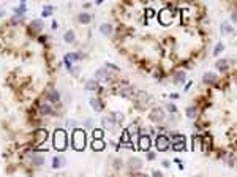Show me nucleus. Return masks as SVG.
<instances>
[{"instance_id":"obj_1","label":"nucleus","mask_w":237,"mask_h":177,"mask_svg":"<svg viewBox=\"0 0 237 177\" xmlns=\"http://www.w3.org/2000/svg\"><path fill=\"white\" fill-rule=\"evenodd\" d=\"M131 100H133V106L138 111H146L147 106L152 103V95L147 93L146 90H136Z\"/></svg>"},{"instance_id":"obj_2","label":"nucleus","mask_w":237,"mask_h":177,"mask_svg":"<svg viewBox=\"0 0 237 177\" xmlns=\"http://www.w3.org/2000/svg\"><path fill=\"white\" fill-rule=\"evenodd\" d=\"M155 147L158 152H166V150H169L171 149V139L168 135H164V133H158L157 138H155Z\"/></svg>"},{"instance_id":"obj_3","label":"nucleus","mask_w":237,"mask_h":177,"mask_svg":"<svg viewBox=\"0 0 237 177\" xmlns=\"http://www.w3.org/2000/svg\"><path fill=\"white\" fill-rule=\"evenodd\" d=\"M119 125V120H117V112H109L106 116H103L101 119V126L103 130H112Z\"/></svg>"},{"instance_id":"obj_4","label":"nucleus","mask_w":237,"mask_h":177,"mask_svg":"<svg viewBox=\"0 0 237 177\" xmlns=\"http://www.w3.org/2000/svg\"><path fill=\"white\" fill-rule=\"evenodd\" d=\"M149 120L150 122H153V123H161V122H164V119H166V111L161 108V106H157V108H153L150 112H149Z\"/></svg>"},{"instance_id":"obj_5","label":"nucleus","mask_w":237,"mask_h":177,"mask_svg":"<svg viewBox=\"0 0 237 177\" xmlns=\"http://www.w3.org/2000/svg\"><path fill=\"white\" fill-rule=\"evenodd\" d=\"M73 147L81 150L85 147V133L79 128H75L73 130Z\"/></svg>"},{"instance_id":"obj_6","label":"nucleus","mask_w":237,"mask_h":177,"mask_svg":"<svg viewBox=\"0 0 237 177\" xmlns=\"http://www.w3.org/2000/svg\"><path fill=\"white\" fill-rule=\"evenodd\" d=\"M134 92H136L134 86H131L128 82H122L120 87H119V90H117V95L122 96V98H131L134 95Z\"/></svg>"},{"instance_id":"obj_7","label":"nucleus","mask_w":237,"mask_h":177,"mask_svg":"<svg viewBox=\"0 0 237 177\" xmlns=\"http://www.w3.org/2000/svg\"><path fill=\"white\" fill-rule=\"evenodd\" d=\"M95 79H97L98 82H111L112 81V74L108 71V68H98L97 71H95Z\"/></svg>"},{"instance_id":"obj_8","label":"nucleus","mask_w":237,"mask_h":177,"mask_svg":"<svg viewBox=\"0 0 237 177\" xmlns=\"http://www.w3.org/2000/svg\"><path fill=\"white\" fill-rule=\"evenodd\" d=\"M38 114L43 116V117H47V116H54V108L49 101H40L38 103Z\"/></svg>"},{"instance_id":"obj_9","label":"nucleus","mask_w":237,"mask_h":177,"mask_svg":"<svg viewBox=\"0 0 237 177\" xmlns=\"http://www.w3.org/2000/svg\"><path fill=\"white\" fill-rule=\"evenodd\" d=\"M33 136L36 138L35 139V144H36V147L40 145V144H43L44 141H47V138H49V131H47L46 128H36L35 131H33Z\"/></svg>"},{"instance_id":"obj_10","label":"nucleus","mask_w":237,"mask_h":177,"mask_svg":"<svg viewBox=\"0 0 237 177\" xmlns=\"http://www.w3.org/2000/svg\"><path fill=\"white\" fill-rule=\"evenodd\" d=\"M127 168L130 169V172H138L141 171L142 168V160L139 157H131L128 161H127Z\"/></svg>"},{"instance_id":"obj_11","label":"nucleus","mask_w":237,"mask_h":177,"mask_svg":"<svg viewBox=\"0 0 237 177\" xmlns=\"http://www.w3.org/2000/svg\"><path fill=\"white\" fill-rule=\"evenodd\" d=\"M89 103H90V106H92V109H93L95 112H103L104 103H103V100H101L100 96H92V98L89 100Z\"/></svg>"},{"instance_id":"obj_12","label":"nucleus","mask_w":237,"mask_h":177,"mask_svg":"<svg viewBox=\"0 0 237 177\" xmlns=\"http://www.w3.org/2000/svg\"><path fill=\"white\" fill-rule=\"evenodd\" d=\"M46 101H49L51 105H57L60 101V92L57 89H49L46 92Z\"/></svg>"},{"instance_id":"obj_13","label":"nucleus","mask_w":237,"mask_h":177,"mask_svg":"<svg viewBox=\"0 0 237 177\" xmlns=\"http://www.w3.org/2000/svg\"><path fill=\"white\" fill-rule=\"evenodd\" d=\"M29 30H30V33H33V35L41 33V32H43V21H41V19H33V21L30 22V25H29Z\"/></svg>"},{"instance_id":"obj_14","label":"nucleus","mask_w":237,"mask_h":177,"mask_svg":"<svg viewBox=\"0 0 237 177\" xmlns=\"http://www.w3.org/2000/svg\"><path fill=\"white\" fill-rule=\"evenodd\" d=\"M218 81V76L217 73H213V71H206L204 76H202V82L206 86H212V84H215Z\"/></svg>"},{"instance_id":"obj_15","label":"nucleus","mask_w":237,"mask_h":177,"mask_svg":"<svg viewBox=\"0 0 237 177\" xmlns=\"http://www.w3.org/2000/svg\"><path fill=\"white\" fill-rule=\"evenodd\" d=\"M65 139H66V136H65V131L63 130H57L56 131V147L57 149H60V150H63L65 149Z\"/></svg>"},{"instance_id":"obj_16","label":"nucleus","mask_w":237,"mask_h":177,"mask_svg":"<svg viewBox=\"0 0 237 177\" xmlns=\"http://www.w3.org/2000/svg\"><path fill=\"white\" fill-rule=\"evenodd\" d=\"M185 81H186V73L183 70H179L172 74V82L176 86H182V84H185Z\"/></svg>"},{"instance_id":"obj_17","label":"nucleus","mask_w":237,"mask_h":177,"mask_svg":"<svg viewBox=\"0 0 237 177\" xmlns=\"http://www.w3.org/2000/svg\"><path fill=\"white\" fill-rule=\"evenodd\" d=\"M138 141H139V147L144 150V152L149 150L150 145H152V141H150V136H149V135H141Z\"/></svg>"},{"instance_id":"obj_18","label":"nucleus","mask_w":237,"mask_h":177,"mask_svg":"<svg viewBox=\"0 0 237 177\" xmlns=\"http://www.w3.org/2000/svg\"><path fill=\"white\" fill-rule=\"evenodd\" d=\"M100 33L109 38V37L114 33V25H112V24H109V22H104V24H101V25H100Z\"/></svg>"},{"instance_id":"obj_19","label":"nucleus","mask_w":237,"mask_h":177,"mask_svg":"<svg viewBox=\"0 0 237 177\" xmlns=\"http://www.w3.org/2000/svg\"><path fill=\"white\" fill-rule=\"evenodd\" d=\"M229 60H226V59H220V60H217L215 62V68L220 71V73H226L228 70H229Z\"/></svg>"},{"instance_id":"obj_20","label":"nucleus","mask_w":237,"mask_h":177,"mask_svg":"<svg viewBox=\"0 0 237 177\" xmlns=\"http://www.w3.org/2000/svg\"><path fill=\"white\" fill-rule=\"evenodd\" d=\"M234 32V25L229 22V21H225L221 25H220V33L221 35H231Z\"/></svg>"},{"instance_id":"obj_21","label":"nucleus","mask_w":237,"mask_h":177,"mask_svg":"<svg viewBox=\"0 0 237 177\" xmlns=\"http://www.w3.org/2000/svg\"><path fill=\"white\" fill-rule=\"evenodd\" d=\"M66 165V158L63 155H56L52 158V168L54 169H59V168H63Z\"/></svg>"},{"instance_id":"obj_22","label":"nucleus","mask_w":237,"mask_h":177,"mask_svg":"<svg viewBox=\"0 0 237 177\" xmlns=\"http://www.w3.org/2000/svg\"><path fill=\"white\" fill-rule=\"evenodd\" d=\"M92 19H93V16H92L90 13H79V14H78V22H79V24H82V25L90 24V22H92Z\"/></svg>"},{"instance_id":"obj_23","label":"nucleus","mask_w":237,"mask_h":177,"mask_svg":"<svg viewBox=\"0 0 237 177\" xmlns=\"http://www.w3.org/2000/svg\"><path fill=\"white\" fill-rule=\"evenodd\" d=\"M171 149H172V150H177V152H183V150L186 149V139L172 141V142H171Z\"/></svg>"},{"instance_id":"obj_24","label":"nucleus","mask_w":237,"mask_h":177,"mask_svg":"<svg viewBox=\"0 0 237 177\" xmlns=\"http://www.w3.org/2000/svg\"><path fill=\"white\" fill-rule=\"evenodd\" d=\"M98 86H100V82H98L97 79H89V81L85 82L84 89H85V90H89V92H93V90H97V89H98Z\"/></svg>"},{"instance_id":"obj_25","label":"nucleus","mask_w":237,"mask_h":177,"mask_svg":"<svg viewBox=\"0 0 237 177\" xmlns=\"http://www.w3.org/2000/svg\"><path fill=\"white\" fill-rule=\"evenodd\" d=\"M75 40H76V35H75V32H73V30H66V32H65V35H63V41H65L66 44L75 43Z\"/></svg>"},{"instance_id":"obj_26","label":"nucleus","mask_w":237,"mask_h":177,"mask_svg":"<svg viewBox=\"0 0 237 177\" xmlns=\"http://www.w3.org/2000/svg\"><path fill=\"white\" fill-rule=\"evenodd\" d=\"M185 116H186L188 119H196V117H198V108H196V106H188V108L185 109Z\"/></svg>"},{"instance_id":"obj_27","label":"nucleus","mask_w":237,"mask_h":177,"mask_svg":"<svg viewBox=\"0 0 237 177\" xmlns=\"http://www.w3.org/2000/svg\"><path fill=\"white\" fill-rule=\"evenodd\" d=\"M27 13V5L26 3H19L17 8H14V16H24Z\"/></svg>"},{"instance_id":"obj_28","label":"nucleus","mask_w":237,"mask_h":177,"mask_svg":"<svg viewBox=\"0 0 237 177\" xmlns=\"http://www.w3.org/2000/svg\"><path fill=\"white\" fill-rule=\"evenodd\" d=\"M63 65H65V68H66V71H68V73L71 71V68H73V65H75V62L70 59V56H68V54H65V56H63Z\"/></svg>"},{"instance_id":"obj_29","label":"nucleus","mask_w":237,"mask_h":177,"mask_svg":"<svg viewBox=\"0 0 237 177\" xmlns=\"http://www.w3.org/2000/svg\"><path fill=\"white\" fill-rule=\"evenodd\" d=\"M223 51H225V43H223V41H220V43H217V44H215V47H213V56L218 57V56L223 52Z\"/></svg>"},{"instance_id":"obj_30","label":"nucleus","mask_w":237,"mask_h":177,"mask_svg":"<svg viewBox=\"0 0 237 177\" xmlns=\"http://www.w3.org/2000/svg\"><path fill=\"white\" fill-rule=\"evenodd\" d=\"M52 13H54V7H52V5H47V7L43 8L41 16H43V17H49V16H52Z\"/></svg>"},{"instance_id":"obj_31","label":"nucleus","mask_w":237,"mask_h":177,"mask_svg":"<svg viewBox=\"0 0 237 177\" xmlns=\"http://www.w3.org/2000/svg\"><path fill=\"white\" fill-rule=\"evenodd\" d=\"M92 149H93V150H103V149H104L103 139H95V141L92 142Z\"/></svg>"},{"instance_id":"obj_32","label":"nucleus","mask_w":237,"mask_h":177,"mask_svg":"<svg viewBox=\"0 0 237 177\" xmlns=\"http://www.w3.org/2000/svg\"><path fill=\"white\" fill-rule=\"evenodd\" d=\"M68 56H70V59L73 60V62H81V60L84 59L82 52H79V51H78V52H70Z\"/></svg>"},{"instance_id":"obj_33","label":"nucleus","mask_w":237,"mask_h":177,"mask_svg":"<svg viewBox=\"0 0 237 177\" xmlns=\"http://www.w3.org/2000/svg\"><path fill=\"white\" fill-rule=\"evenodd\" d=\"M235 160V157H234V152H228V155H226V161H228V166L229 168H234V161Z\"/></svg>"},{"instance_id":"obj_34","label":"nucleus","mask_w":237,"mask_h":177,"mask_svg":"<svg viewBox=\"0 0 237 177\" xmlns=\"http://www.w3.org/2000/svg\"><path fill=\"white\" fill-rule=\"evenodd\" d=\"M122 166H123V160H122V158H114V160H112V168H114V169L119 171V169H122Z\"/></svg>"},{"instance_id":"obj_35","label":"nucleus","mask_w":237,"mask_h":177,"mask_svg":"<svg viewBox=\"0 0 237 177\" xmlns=\"http://www.w3.org/2000/svg\"><path fill=\"white\" fill-rule=\"evenodd\" d=\"M166 111H168L169 114H177L179 112V109H177V106L174 103H166Z\"/></svg>"},{"instance_id":"obj_36","label":"nucleus","mask_w":237,"mask_h":177,"mask_svg":"<svg viewBox=\"0 0 237 177\" xmlns=\"http://www.w3.org/2000/svg\"><path fill=\"white\" fill-rule=\"evenodd\" d=\"M104 66H106L108 70L115 71V73H120V66H117V65H114V63H111V62H106V63H104Z\"/></svg>"},{"instance_id":"obj_37","label":"nucleus","mask_w":237,"mask_h":177,"mask_svg":"<svg viewBox=\"0 0 237 177\" xmlns=\"http://www.w3.org/2000/svg\"><path fill=\"white\" fill-rule=\"evenodd\" d=\"M93 125H95L93 119H85V120H84V128H87V130H92V128H93Z\"/></svg>"},{"instance_id":"obj_38","label":"nucleus","mask_w":237,"mask_h":177,"mask_svg":"<svg viewBox=\"0 0 237 177\" xmlns=\"http://www.w3.org/2000/svg\"><path fill=\"white\" fill-rule=\"evenodd\" d=\"M146 157H147V160H149V161H153V160L157 158V154L149 149V150H146Z\"/></svg>"},{"instance_id":"obj_39","label":"nucleus","mask_w":237,"mask_h":177,"mask_svg":"<svg viewBox=\"0 0 237 177\" xmlns=\"http://www.w3.org/2000/svg\"><path fill=\"white\" fill-rule=\"evenodd\" d=\"M78 122L76 120H66V126H68V128H71V130H75V128H78Z\"/></svg>"},{"instance_id":"obj_40","label":"nucleus","mask_w":237,"mask_h":177,"mask_svg":"<svg viewBox=\"0 0 237 177\" xmlns=\"http://www.w3.org/2000/svg\"><path fill=\"white\" fill-rule=\"evenodd\" d=\"M103 130H93V138L95 139H103Z\"/></svg>"},{"instance_id":"obj_41","label":"nucleus","mask_w":237,"mask_h":177,"mask_svg":"<svg viewBox=\"0 0 237 177\" xmlns=\"http://www.w3.org/2000/svg\"><path fill=\"white\" fill-rule=\"evenodd\" d=\"M183 86H185V87H183V90H185V92H188L190 89H191V86H193V81H186V84H183Z\"/></svg>"},{"instance_id":"obj_42","label":"nucleus","mask_w":237,"mask_h":177,"mask_svg":"<svg viewBox=\"0 0 237 177\" xmlns=\"http://www.w3.org/2000/svg\"><path fill=\"white\" fill-rule=\"evenodd\" d=\"M161 165H163V168L168 169V168L171 166V161H169V160H163V161H161Z\"/></svg>"},{"instance_id":"obj_43","label":"nucleus","mask_w":237,"mask_h":177,"mask_svg":"<svg viewBox=\"0 0 237 177\" xmlns=\"http://www.w3.org/2000/svg\"><path fill=\"white\" fill-rule=\"evenodd\" d=\"M152 175H155V177H163V172L158 171V169H155V171H152Z\"/></svg>"},{"instance_id":"obj_44","label":"nucleus","mask_w":237,"mask_h":177,"mask_svg":"<svg viewBox=\"0 0 237 177\" xmlns=\"http://www.w3.org/2000/svg\"><path fill=\"white\" fill-rule=\"evenodd\" d=\"M51 29H52V30H57V29H59V22H57V21H52V24H51Z\"/></svg>"},{"instance_id":"obj_45","label":"nucleus","mask_w":237,"mask_h":177,"mask_svg":"<svg viewBox=\"0 0 237 177\" xmlns=\"http://www.w3.org/2000/svg\"><path fill=\"white\" fill-rule=\"evenodd\" d=\"M174 161L179 165V169H183V163H182V160H180V158H174Z\"/></svg>"},{"instance_id":"obj_46","label":"nucleus","mask_w":237,"mask_h":177,"mask_svg":"<svg viewBox=\"0 0 237 177\" xmlns=\"http://www.w3.org/2000/svg\"><path fill=\"white\" fill-rule=\"evenodd\" d=\"M237 22V16H235V13H231V24H235Z\"/></svg>"},{"instance_id":"obj_47","label":"nucleus","mask_w":237,"mask_h":177,"mask_svg":"<svg viewBox=\"0 0 237 177\" xmlns=\"http://www.w3.org/2000/svg\"><path fill=\"white\" fill-rule=\"evenodd\" d=\"M179 96H180L179 93H171V95H169V98H171V100H179Z\"/></svg>"},{"instance_id":"obj_48","label":"nucleus","mask_w":237,"mask_h":177,"mask_svg":"<svg viewBox=\"0 0 237 177\" xmlns=\"http://www.w3.org/2000/svg\"><path fill=\"white\" fill-rule=\"evenodd\" d=\"M47 38H49V37H40V41L44 43V41H47Z\"/></svg>"},{"instance_id":"obj_49","label":"nucleus","mask_w":237,"mask_h":177,"mask_svg":"<svg viewBox=\"0 0 237 177\" xmlns=\"http://www.w3.org/2000/svg\"><path fill=\"white\" fill-rule=\"evenodd\" d=\"M104 2V0H97V2H95V5H101Z\"/></svg>"},{"instance_id":"obj_50","label":"nucleus","mask_w":237,"mask_h":177,"mask_svg":"<svg viewBox=\"0 0 237 177\" xmlns=\"http://www.w3.org/2000/svg\"><path fill=\"white\" fill-rule=\"evenodd\" d=\"M3 16H5V11L2 10V11H0V17H3Z\"/></svg>"},{"instance_id":"obj_51","label":"nucleus","mask_w":237,"mask_h":177,"mask_svg":"<svg viewBox=\"0 0 237 177\" xmlns=\"http://www.w3.org/2000/svg\"><path fill=\"white\" fill-rule=\"evenodd\" d=\"M21 3H27V0H21Z\"/></svg>"}]
</instances>
